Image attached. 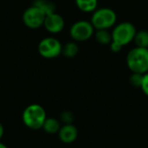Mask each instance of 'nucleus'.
Returning <instances> with one entry per match:
<instances>
[{
    "mask_svg": "<svg viewBox=\"0 0 148 148\" xmlns=\"http://www.w3.org/2000/svg\"><path fill=\"white\" fill-rule=\"evenodd\" d=\"M46 15L38 8L31 5L23 13V23L30 29H37L43 26Z\"/></svg>",
    "mask_w": 148,
    "mask_h": 148,
    "instance_id": "7",
    "label": "nucleus"
},
{
    "mask_svg": "<svg viewBox=\"0 0 148 148\" xmlns=\"http://www.w3.org/2000/svg\"><path fill=\"white\" fill-rule=\"evenodd\" d=\"M94 35L97 42L101 45H109L112 42V33L108 29H97Z\"/></svg>",
    "mask_w": 148,
    "mask_h": 148,
    "instance_id": "13",
    "label": "nucleus"
},
{
    "mask_svg": "<svg viewBox=\"0 0 148 148\" xmlns=\"http://www.w3.org/2000/svg\"><path fill=\"white\" fill-rule=\"evenodd\" d=\"M61 124H60V121L55 118H52V117H49V118H46L43 125H42V129L47 133V134H57L61 128Z\"/></svg>",
    "mask_w": 148,
    "mask_h": 148,
    "instance_id": "11",
    "label": "nucleus"
},
{
    "mask_svg": "<svg viewBox=\"0 0 148 148\" xmlns=\"http://www.w3.org/2000/svg\"><path fill=\"white\" fill-rule=\"evenodd\" d=\"M58 134L60 140L64 144H71L75 142L78 137L77 127L72 124H64L61 127Z\"/></svg>",
    "mask_w": 148,
    "mask_h": 148,
    "instance_id": "9",
    "label": "nucleus"
},
{
    "mask_svg": "<svg viewBox=\"0 0 148 148\" xmlns=\"http://www.w3.org/2000/svg\"><path fill=\"white\" fill-rule=\"evenodd\" d=\"M143 75L142 74H139V73H132L130 78H129V82L130 84L133 87L135 88H140L141 83H142V79H143Z\"/></svg>",
    "mask_w": 148,
    "mask_h": 148,
    "instance_id": "16",
    "label": "nucleus"
},
{
    "mask_svg": "<svg viewBox=\"0 0 148 148\" xmlns=\"http://www.w3.org/2000/svg\"><path fill=\"white\" fill-rule=\"evenodd\" d=\"M95 34V28L90 21L79 20L72 24L69 35L75 42H85L89 40Z\"/></svg>",
    "mask_w": 148,
    "mask_h": 148,
    "instance_id": "6",
    "label": "nucleus"
},
{
    "mask_svg": "<svg viewBox=\"0 0 148 148\" xmlns=\"http://www.w3.org/2000/svg\"><path fill=\"white\" fill-rule=\"evenodd\" d=\"M79 53V47L77 43L74 42H69L64 46H62V54L67 58H74Z\"/></svg>",
    "mask_w": 148,
    "mask_h": 148,
    "instance_id": "14",
    "label": "nucleus"
},
{
    "mask_svg": "<svg viewBox=\"0 0 148 148\" xmlns=\"http://www.w3.org/2000/svg\"><path fill=\"white\" fill-rule=\"evenodd\" d=\"M60 119L64 124H72L74 121V114L71 111H63L61 114Z\"/></svg>",
    "mask_w": 148,
    "mask_h": 148,
    "instance_id": "17",
    "label": "nucleus"
},
{
    "mask_svg": "<svg viewBox=\"0 0 148 148\" xmlns=\"http://www.w3.org/2000/svg\"><path fill=\"white\" fill-rule=\"evenodd\" d=\"M0 148H8V147L5 145V144H3V143H2L1 141H0Z\"/></svg>",
    "mask_w": 148,
    "mask_h": 148,
    "instance_id": "21",
    "label": "nucleus"
},
{
    "mask_svg": "<svg viewBox=\"0 0 148 148\" xmlns=\"http://www.w3.org/2000/svg\"><path fill=\"white\" fill-rule=\"evenodd\" d=\"M64 26H65L64 18L60 14L54 12L46 15L43 23V27L48 32L51 34L60 33L64 29Z\"/></svg>",
    "mask_w": 148,
    "mask_h": 148,
    "instance_id": "8",
    "label": "nucleus"
},
{
    "mask_svg": "<svg viewBox=\"0 0 148 148\" xmlns=\"http://www.w3.org/2000/svg\"><path fill=\"white\" fill-rule=\"evenodd\" d=\"M37 50L42 57L45 59H54L62 55V45L56 37H45L38 43Z\"/></svg>",
    "mask_w": 148,
    "mask_h": 148,
    "instance_id": "5",
    "label": "nucleus"
},
{
    "mask_svg": "<svg viewBox=\"0 0 148 148\" xmlns=\"http://www.w3.org/2000/svg\"><path fill=\"white\" fill-rule=\"evenodd\" d=\"M3 134H4V128H3V124L0 122V140L3 138Z\"/></svg>",
    "mask_w": 148,
    "mask_h": 148,
    "instance_id": "20",
    "label": "nucleus"
},
{
    "mask_svg": "<svg viewBox=\"0 0 148 148\" xmlns=\"http://www.w3.org/2000/svg\"><path fill=\"white\" fill-rule=\"evenodd\" d=\"M47 118L44 108L39 104H30L27 106L22 114L23 124L29 129L39 130Z\"/></svg>",
    "mask_w": 148,
    "mask_h": 148,
    "instance_id": "1",
    "label": "nucleus"
},
{
    "mask_svg": "<svg viewBox=\"0 0 148 148\" xmlns=\"http://www.w3.org/2000/svg\"><path fill=\"white\" fill-rule=\"evenodd\" d=\"M137 30L135 26L130 22H122L114 26L112 33V42L120 44L121 47L127 46L134 42Z\"/></svg>",
    "mask_w": 148,
    "mask_h": 148,
    "instance_id": "4",
    "label": "nucleus"
},
{
    "mask_svg": "<svg viewBox=\"0 0 148 148\" xmlns=\"http://www.w3.org/2000/svg\"><path fill=\"white\" fill-rule=\"evenodd\" d=\"M127 65L132 73L148 72V49L135 47L127 55Z\"/></svg>",
    "mask_w": 148,
    "mask_h": 148,
    "instance_id": "2",
    "label": "nucleus"
},
{
    "mask_svg": "<svg viewBox=\"0 0 148 148\" xmlns=\"http://www.w3.org/2000/svg\"><path fill=\"white\" fill-rule=\"evenodd\" d=\"M117 22V15L115 11L108 7L96 9L90 19V23L95 30L97 29H109L113 28Z\"/></svg>",
    "mask_w": 148,
    "mask_h": 148,
    "instance_id": "3",
    "label": "nucleus"
},
{
    "mask_svg": "<svg viewBox=\"0 0 148 148\" xmlns=\"http://www.w3.org/2000/svg\"><path fill=\"white\" fill-rule=\"evenodd\" d=\"M77 8L86 13H93L98 6V0H75Z\"/></svg>",
    "mask_w": 148,
    "mask_h": 148,
    "instance_id": "10",
    "label": "nucleus"
},
{
    "mask_svg": "<svg viewBox=\"0 0 148 148\" xmlns=\"http://www.w3.org/2000/svg\"><path fill=\"white\" fill-rule=\"evenodd\" d=\"M32 5L40 9L45 15L56 12V5L49 0H34Z\"/></svg>",
    "mask_w": 148,
    "mask_h": 148,
    "instance_id": "12",
    "label": "nucleus"
},
{
    "mask_svg": "<svg viewBox=\"0 0 148 148\" xmlns=\"http://www.w3.org/2000/svg\"><path fill=\"white\" fill-rule=\"evenodd\" d=\"M109 45H110V49H111V51L114 52V53H118V52H120V51L122 49V48H123V47H121L120 44H118V43H116V42H112Z\"/></svg>",
    "mask_w": 148,
    "mask_h": 148,
    "instance_id": "19",
    "label": "nucleus"
},
{
    "mask_svg": "<svg viewBox=\"0 0 148 148\" xmlns=\"http://www.w3.org/2000/svg\"><path fill=\"white\" fill-rule=\"evenodd\" d=\"M134 42L136 44V47L148 49V31L147 30H140L137 31L134 39Z\"/></svg>",
    "mask_w": 148,
    "mask_h": 148,
    "instance_id": "15",
    "label": "nucleus"
},
{
    "mask_svg": "<svg viewBox=\"0 0 148 148\" xmlns=\"http://www.w3.org/2000/svg\"><path fill=\"white\" fill-rule=\"evenodd\" d=\"M140 88L142 90V92L148 96V72L144 74L143 75V79H142V83L140 86Z\"/></svg>",
    "mask_w": 148,
    "mask_h": 148,
    "instance_id": "18",
    "label": "nucleus"
}]
</instances>
